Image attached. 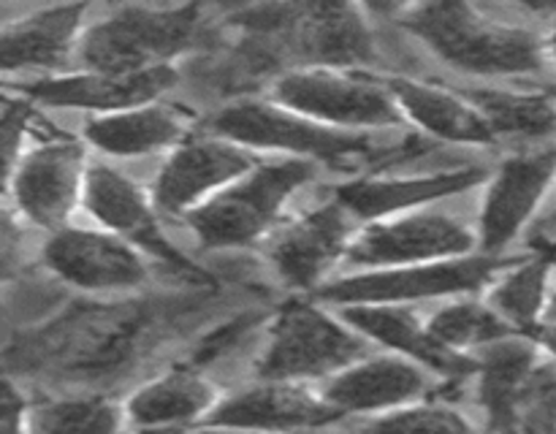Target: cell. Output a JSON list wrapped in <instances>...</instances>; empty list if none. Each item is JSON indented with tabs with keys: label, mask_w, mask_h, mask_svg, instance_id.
I'll list each match as a JSON object with an SVG mask.
<instances>
[{
	"label": "cell",
	"mask_w": 556,
	"mask_h": 434,
	"mask_svg": "<svg viewBox=\"0 0 556 434\" xmlns=\"http://www.w3.org/2000/svg\"><path fill=\"white\" fill-rule=\"evenodd\" d=\"M400 25L443 63L476 76H527L546 63L541 38L505 25L467 3H418L400 11Z\"/></svg>",
	"instance_id": "1"
},
{
	"label": "cell",
	"mask_w": 556,
	"mask_h": 434,
	"mask_svg": "<svg viewBox=\"0 0 556 434\" xmlns=\"http://www.w3.org/2000/svg\"><path fill=\"white\" fill-rule=\"evenodd\" d=\"M212 133L220 139L261 150H282L291 155L315 157L329 166H356L362 161H394L400 152H410L418 141H407L400 150H380L364 133L326 128L324 123L271 106L261 101H239L220 108L210 123Z\"/></svg>",
	"instance_id": "2"
},
{
	"label": "cell",
	"mask_w": 556,
	"mask_h": 434,
	"mask_svg": "<svg viewBox=\"0 0 556 434\" xmlns=\"http://www.w3.org/2000/svg\"><path fill=\"white\" fill-rule=\"evenodd\" d=\"M199 5H117L81 38V60L98 74L166 65L199 38Z\"/></svg>",
	"instance_id": "3"
},
{
	"label": "cell",
	"mask_w": 556,
	"mask_h": 434,
	"mask_svg": "<svg viewBox=\"0 0 556 434\" xmlns=\"http://www.w3.org/2000/svg\"><path fill=\"white\" fill-rule=\"evenodd\" d=\"M313 177V163L302 157L269 163L239 179L233 188L220 190L190 212V228L201 247H244L269 228L288 195Z\"/></svg>",
	"instance_id": "4"
},
{
	"label": "cell",
	"mask_w": 556,
	"mask_h": 434,
	"mask_svg": "<svg viewBox=\"0 0 556 434\" xmlns=\"http://www.w3.org/2000/svg\"><path fill=\"white\" fill-rule=\"evenodd\" d=\"M364 356L358 331L337 323L309 304H288L271 326L269 345L258 361L266 383H293L348 369Z\"/></svg>",
	"instance_id": "5"
},
{
	"label": "cell",
	"mask_w": 556,
	"mask_h": 434,
	"mask_svg": "<svg viewBox=\"0 0 556 434\" xmlns=\"http://www.w3.org/2000/svg\"><path fill=\"white\" fill-rule=\"evenodd\" d=\"M275 101L315 123L340 128H386L400 123L389 85L334 71H291L275 85Z\"/></svg>",
	"instance_id": "6"
},
{
	"label": "cell",
	"mask_w": 556,
	"mask_h": 434,
	"mask_svg": "<svg viewBox=\"0 0 556 434\" xmlns=\"http://www.w3.org/2000/svg\"><path fill=\"white\" fill-rule=\"evenodd\" d=\"M508 260L497 258H454L434 264L375 269L353 275L320 288V298L334 304H400L421 298L451 296L481 288L497 269H508Z\"/></svg>",
	"instance_id": "7"
},
{
	"label": "cell",
	"mask_w": 556,
	"mask_h": 434,
	"mask_svg": "<svg viewBox=\"0 0 556 434\" xmlns=\"http://www.w3.org/2000/svg\"><path fill=\"white\" fill-rule=\"evenodd\" d=\"M472 247V237L459 220L443 212H418L402 220L369 226L348 250L353 266L369 269H396L424 260L465 258Z\"/></svg>",
	"instance_id": "8"
},
{
	"label": "cell",
	"mask_w": 556,
	"mask_h": 434,
	"mask_svg": "<svg viewBox=\"0 0 556 434\" xmlns=\"http://www.w3.org/2000/svg\"><path fill=\"white\" fill-rule=\"evenodd\" d=\"M47 266L85 291H128L147 280V266L128 244L109 233L63 228L43 250Z\"/></svg>",
	"instance_id": "9"
},
{
	"label": "cell",
	"mask_w": 556,
	"mask_h": 434,
	"mask_svg": "<svg viewBox=\"0 0 556 434\" xmlns=\"http://www.w3.org/2000/svg\"><path fill=\"white\" fill-rule=\"evenodd\" d=\"M556 179V144L521 152L505 161L486 195L481 215L483 247L500 253L527 226Z\"/></svg>",
	"instance_id": "10"
},
{
	"label": "cell",
	"mask_w": 556,
	"mask_h": 434,
	"mask_svg": "<svg viewBox=\"0 0 556 434\" xmlns=\"http://www.w3.org/2000/svg\"><path fill=\"white\" fill-rule=\"evenodd\" d=\"M81 188H85L87 209L92 212V217L101 226L130 239L150 255L166 260L174 269L195 271V266L185 260V255L168 242L166 233L161 231V226L152 217L147 199L130 179H125L123 174L103 166V163H92V166H87Z\"/></svg>",
	"instance_id": "11"
},
{
	"label": "cell",
	"mask_w": 556,
	"mask_h": 434,
	"mask_svg": "<svg viewBox=\"0 0 556 434\" xmlns=\"http://www.w3.org/2000/svg\"><path fill=\"white\" fill-rule=\"evenodd\" d=\"M85 174L79 146L71 141H49L27 152L11 174L16 206L38 226L58 228L68 217L79 184H85Z\"/></svg>",
	"instance_id": "12"
},
{
	"label": "cell",
	"mask_w": 556,
	"mask_h": 434,
	"mask_svg": "<svg viewBox=\"0 0 556 434\" xmlns=\"http://www.w3.org/2000/svg\"><path fill=\"white\" fill-rule=\"evenodd\" d=\"M334 418H340V412L324 396L318 399L293 383H266L212 407L206 423L242 432H299L324 426Z\"/></svg>",
	"instance_id": "13"
},
{
	"label": "cell",
	"mask_w": 556,
	"mask_h": 434,
	"mask_svg": "<svg viewBox=\"0 0 556 434\" xmlns=\"http://www.w3.org/2000/svg\"><path fill=\"white\" fill-rule=\"evenodd\" d=\"M253 161L233 141L206 139L179 146L155 182V201L166 212H185L212 190L250 171Z\"/></svg>",
	"instance_id": "14"
},
{
	"label": "cell",
	"mask_w": 556,
	"mask_h": 434,
	"mask_svg": "<svg viewBox=\"0 0 556 434\" xmlns=\"http://www.w3.org/2000/svg\"><path fill=\"white\" fill-rule=\"evenodd\" d=\"M351 237V215L337 201L288 226L269 250L271 266L291 288H313Z\"/></svg>",
	"instance_id": "15"
},
{
	"label": "cell",
	"mask_w": 556,
	"mask_h": 434,
	"mask_svg": "<svg viewBox=\"0 0 556 434\" xmlns=\"http://www.w3.org/2000/svg\"><path fill=\"white\" fill-rule=\"evenodd\" d=\"M177 74L168 65L150 71H136V74H76L58 76V79H41L25 85V92L36 101L49 106H74V108H134L144 106L147 101L157 98L174 87ZM112 114V112H109Z\"/></svg>",
	"instance_id": "16"
},
{
	"label": "cell",
	"mask_w": 556,
	"mask_h": 434,
	"mask_svg": "<svg viewBox=\"0 0 556 434\" xmlns=\"http://www.w3.org/2000/svg\"><path fill=\"white\" fill-rule=\"evenodd\" d=\"M277 38L296 41L299 58L326 65H358L375 58L372 33L362 14L345 3L299 5Z\"/></svg>",
	"instance_id": "17"
},
{
	"label": "cell",
	"mask_w": 556,
	"mask_h": 434,
	"mask_svg": "<svg viewBox=\"0 0 556 434\" xmlns=\"http://www.w3.org/2000/svg\"><path fill=\"white\" fill-rule=\"evenodd\" d=\"M342 320L362 336H369L386 347H394L402 356L413 358V361L424 363L440 374L456 378V374L478 369L476 358H467L440 345L429 334L427 326H421V320L400 304H351V307L342 309Z\"/></svg>",
	"instance_id": "18"
},
{
	"label": "cell",
	"mask_w": 556,
	"mask_h": 434,
	"mask_svg": "<svg viewBox=\"0 0 556 434\" xmlns=\"http://www.w3.org/2000/svg\"><path fill=\"white\" fill-rule=\"evenodd\" d=\"M478 401L486 412L489 434H519V410L538 369V353L530 342H492L478 353Z\"/></svg>",
	"instance_id": "19"
},
{
	"label": "cell",
	"mask_w": 556,
	"mask_h": 434,
	"mask_svg": "<svg viewBox=\"0 0 556 434\" xmlns=\"http://www.w3.org/2000/svg\"><path fill=\"white\" fill-rule=\"evenodd\" d=\"M427 394V374L407 358H369L337 374L324 399L337 412H378Z\"/></svg>",
	"instance_id": "20"
},
{
	"label": "cell",
	"mask_w": 556,
	"mask_h": 434,
	"mask_svg": "<svg viewBox=\"0 0 556 434\" xmlns=\"http://www.w3.org/2000/svg\"><path fill=\"white\" fill-rule=\"evenodd\" d=\"M483 179V171L476 166L451 168V171L429 174V177H402V179H358L337 188V204L356 217H383L396 212L416 209L429 201L445 199L470 190Z\"/></svg>",
	"instance_id": "21"
},
{
	"label": "cell",
	"mask_w": 556,
	"mask_h": 434,
	"mask_svg": "<svg viewBox=\"0 0 556 434\" xmlns=\"http://www.w3.org/2000/svg\"><path fill=\"white\" fill-rule=\"evenodd\" d=\"M85 5H49L33 11L20 22H5L0 58L3 71H38L58 68L68 60L76 33L81 27Z\"/></svg>",
	"instance_id": "22"
},
{
	"label": "cell",
	"mask_w": 556,
	"mask_h": 434,
	"mask_svg": "<svg viewBox=\"0 0 556 434\" xmlns=\"http://www.w3.org/2000/svg\"><path fill=\"white\" fill-rule=\"evenodd\" d=\"M389 90L402 112L418 128L438 139L459 141V144H492L494 141L492 128L467 98H456L454 92L416 79H402V76L389 79Z\"/></svg>",
	"instance_id": "23"
},
{
	"label": "cell",
	"mask_w": 556,
	"mask_h": 434,
	"mask_svg": "<svg viewBox=\"0 0 556 434\" xmlns=\"http://www.w3.org/2000/svg\"><path fill=\"white\" fill-rule=\"evenodd\" d=\"M185 123L163 106H141L128 112H112L92 117L85 125V136L101 152L117 157H136L172 146L182 139Z\"/></svg>",
	"instance_id": "24"
},
{
	"label": "cell",
	"mask_w": 556,
	"mask_h": 434,
	"mask_svg": "<svg viewBox=\"0 0 556 434\" xmlns=\"http://www.w3.org/2000/svg\"><path fill=\"white\" fill-rule=\"evenodd\" d=\"M467 101L478 108L494 139L546 141L556 136V101L552 92H514V90H467Z\"/></svg>",
	"instance_id": "25"
},
{
	"label": "cell",
	"mask_w": 556,
	"mask_h": 434,
	"mask_svg": "<svg viewBox=\"0 0 556 434\" xmlns=\"http://www.w3.org/2000/svg\"><path fill=\"white\" fill-rule=\"evenodd\" d=\"M210 385L190 369H179V372L163 374V378L152 380L150 385L139 391L130 399L128 412L139 426H179L193 418L204 416L212 407Z\"/></svg>",
	"instance_id": "26"
},
{
	"label": "cell",
	"mask_w": 556,
	"mask_h": 434,
	"mask_svg": "<svg viewBox=\"0 0 556 434\" xmlns=\"http://www.w3.org/2000/svg\"><path fill=\"white\" fill-rule=\"evenodd\" d=\"M427 329L440 345L456 353L467 347H486L510 336L508 320L494 307H483L476 302L448 304L432 315Z\"/></svg>",
	"instance_id": "27"
},
{
	"label": "cell",
	"mask_w": 556,
	"mask_h": 434,
	"mask_svg": "<svg viewBox=\"0 0 556 434\" xmlns=\"http://www.w3.org/2000/svg\"><path fill=\"white\" fill-rule=\"evenodd\" d=\"M548 275H552V260L546 258H532L510 269L492 293L494 309L514 326H538V318L546 307Z\"/></svg>",
	"instance_id": "28"
},
{
	"label": "cell",
	"mask_w": 556,
	"mask_h": 434,
	"mask_svg": "<svg viewBox=\"0 0 556 434\" xmlns=\"http://www.w3.org/2000/svg\"><path fill=\"white\" fill-rule=\"evenodd\" d=\"M117 407L106 399H60L30 412V434H114Z\"/></svg>",
	"instance_id": "29"
},
{
	"label": "cell",
	"mask_w": 556,
	"mask_h": 434,
	"mask_svg": "<svg viewBox=\"0 0 556 434\" xmlns=\"http://www.w3.org/2000/svg\"><path fill=\"white\" fill-rule=\"evenodd\" d=\"M364 434H476L462 412L443 405H418L367 423Z\"/></svg>",
	"instance_id": "30"
},
{
	"label": "cell",
	"mask_w": 556,
	"mask_h": 434,
	"mask_svg": "<svg viewBox=\"0 0 556 434\" xmlns=\"http://www.w3.org/2000/svg\"><path fill=\"white\" fill-rule=\"evenodd\" d=\"M519 434H556V369L538 367L519 410Z\"/></svg>",
	"instance_id": "31"
},
{
	"label": "cell",
	"mask_w": 556,
	"mask_h": 434,
	"mask_svg": "<svg viewBox=\"0 0 556 434\" xmlns=\"http://www.w3.org/2000/svg\"><path fill=\"white\" fill-rule=\"evenodd\" d=\"M258 323V315H242V318L231 320V323L223 326L220 331H212L193 353V363H212L215 358H223L226 353H231L237 347V342L248 334L253 326Z\"/></svg>",
	"instance_id": "32"
},
{
	"label": "cell",
	"mask_w": 556,
	"mask_h": 434,
	"mask_svg": "<svg viewBox=\"0 0 556 434\" xmlns=\"http://www.w3.org/2000/svg\"><path fill=\"white\" fill-rule=\"evenodd\" d=\"M27 123H30V106L25 101H14L5 98L3 103V152H5V168H14V157L20 152L22 139H25Z\"/></svg>",
	"instance_id": "33"
},
{
	"label": "cell",
	"mask_w": 556,
	"mask_h": 434,
	"mask_svg": "<svg viewBox=\"0 0 556 434\" xmlns=\"http://www.w3.org/2000/svg\"><path fill=\"white\" fill-rule=\"evenodd\" d=\"M25 399H22L20 391L14 388L11 380H5L3 388V412H0V421H3V434H22L25 429Z\"/></svg>",
	"instance_id": "34"
},
{
	"label": "cell",
	"mask_w": 556,
	"mask_h": 434,
	"mask_svg": "<svg viewBox=\"0 0 556 434\" xmlns=\"http://www.w3.org/2000/svg\"><path fill=\"white\" fill-rule=\"evenodd\" d=\"M538 340H541L543 345H546L548 350H552L556 356V320H554V323H548V326H541V331H538Z\"/></svg>",
	"instance_id": "35"
},
{
	"label": "cell",
	"mask_w": 556,
	"mask_h": 434,
	"mask_svg": "<svg viewBox=\"0 0 556 434\" xmlns=\"http://www.w3.org/2000/svg\"><path fill=\"white\" fill-rule=\"evenodd\" d=\"M141 434H182V432H179V426H152V429H144Z\"/></svg>",
	"instance_id": "36"
},
{
	"label": "cell",
	"mask_w": 556,
	"mask_h": 434,
	"mask_svg": "<svg viewBox=\"0 0 556 434\" xmlns=\"http://www.w3.org/2000/svg\"><path fill=\"white\" fill-rule=\"evenodd\" d=\"M546 47H548V54H552V60L556 63V22L552 25V36H548Z\"/></svg>",
	"instance_id": "37"
},
{
	"label": "cell",
	"mask_w": 556,
	"mask_h": 434,
	"mask_svg": "<svg viewBox=\"0 0 556 434\" xmlns=\"http://www.w3.org/2000/svg\"><path fill=\"white\" fill-rule=\"evenodd\" d=\"M546 231L554 233V237H556V206H554L552 215H548V220H546Z\"/></svg>",
	"instance_id": "38"
},
{
	"label": "cell",
	"mask_w": 556,
	"mask_h": 434,
	"mask_svg": "<svg viewBox=\"0 0 556 434\" xmlns=\"http://www.w3.org/2000/svg\"><path fill=\"white\" fill-rule=\"evenodd\" d=\"M548 92H552V98L556 101V85H552V90H548Z\"/></svg>",
	"instance_id": "39"
}]
</instances>
